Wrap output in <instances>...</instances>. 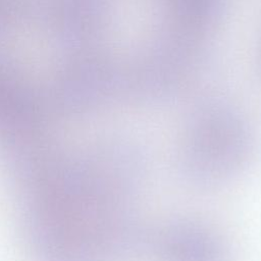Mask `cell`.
<instances>
[{"mask_svg":"<svg viewBox=\"0 0 261 261\" xmlns=\"http://www.w3.org/2000/svg\"><path fill=\"white\" fill-rule=\"evenodd\" d=\"M254 147V130L238 106L205 99L186 119L176 155L178 174L195 189L222 186L247 166Z\"/></svg>","mask_w":261,"mask_h":261,"instance_id":"cell-1","label":"cell"},{"mask_svg":"<svg viewBox=\"0 0 261 261\" xmlns=\"http://www.w3.org/2000/svg\"><path fill=\"white\" fill-rule=\"evenodd\" d=\"M210 62L202 33L171 23L123 65V95L147 105L167 102L201 80Z\"/></svg>","mask_w":261,"mask_h":261,"instance_id":"cell-2","label":"cell"},{"mask_svg":"<svg viewBox=\"0 0 261 261\" xmlns=\"http://www.w3.org/2000/svg\"><path fill=\"white\" fill-rule=\"evenodd\" d=\"M123 94V65L110 55L89 53L69 63L56 82L55 110L69 115L93 111Z\"/></svg>","mask_w":261,"mask_h":261,"instance_id":"cell-3","label":"cell"},{"mask_svg":"<svg viewBox=\"0 0 261 261\" xmlns=\"http://www.w3.org/2000/svg\"><path fill=\"white\" fill-rule=\"evenodd\" d=\"M150 243L159 261H229L228 248L222 237L195 218L169 220Z\"/></svg>","mask_w":261,"mask_h":261,"instance_id":"cell-4","label":"cell"},{"mask_svg":"<svg viewBox=\"0 0 261 261\" xmlns=\"http://www.w3.org/2000/svg\"><path fill=\"white\" fill-rule=\"evenodd\" d=\"M113 0H47L49 29L58 39L81 45L96 37L107 22Z\"/></svg>","mask_w":261,"mask_h":261,"instance_id":"cell-5","label":"cell"},{"mask_svg":"<svg viewBox=\"0 0 261 261\" xmlns=\"http://www.w3.org/2000/svg\"><path fill=\"white\" fill-rule=\"evenodd\" d=\"M171 23L203 33L222 16L226 0H162Z\"/></svg>","mask_w":261,"mask_h":261,"instance_id":"cell-6","label":"cell"},{"mask_svg":"<svg viewBox=\"0 0 261 261\" xmlns=\"http://www.w3.org/2000/svg\"><path fill=\"white\" fill-rule=\"evenodd\" d=\"M24 91L13 64L8 58L0 56V117Z\"/></svg>","mask_w":261,"mask_h":261,"instance_id":"cell-7","label":"cell"},{"mask_svg":"<svg viewBox=\"0 0 261 261\" xmlns=\"http://www.w3.org/2000/svg\"><path fill=\"white\" fill-rule=\"evenodd\" d=\"M22 0H0V29L10 24L17 16Z\"/></svg>","mask_w":261,"mask_h":261,"instance_id":"cell-8","label":"cell"}]
</instances>
